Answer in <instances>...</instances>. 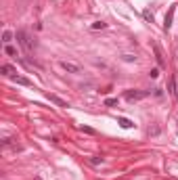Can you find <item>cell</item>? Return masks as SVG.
Here are the masks:
<instances>
[{"instance_id":"cell-7","label":"cell","mask_w":178,"mask_h":180,"mask_svg":"<svg viewBox=\"0 0 178 180\" xmlns=\"http://www.w3.org/2000/svg\"><path fill=\"white\" fill-rule=\"evenodd\" d=\"M168 92H170V94L174 96V98L178 96V90H176V78H174V75L170 78V90H168Z\"/></svg>"},{"instance_id":"cell-10","label":"cell","mask_w":178,"mask_h":180,"mask_svg":"<svg viewBox=\"0 0 178 180\" xmlns=\"http://www.w3.org/2000/svg\"><path fill=\"white\" fill-rule=\"evenodd\" d=\"M119 126H122L124 130H128V128H132L134 124H132V121L128 120V117H119Z\"/></svg>"},{"instance_id":"cell-2","label":"cell","mask_w":178,"mask_h":180,"mask_svg":"<svg viewBox=\"0 0 178 180\" xmlns=\"http://www.w3.org/2000/svg\"><path fill=\"white\" fill-rule=\"evenodd\" d=\"M149 96V90H126L124 92V98L126 101H141V98H147Z\"/></svg>"},{"instance_id":"cell-13","label":"cell","mask_w":178,"mask_h":180,"mask_svg":"<svg viewBox=\"0 0 178 180\" xmlns=\"http://www.w3.org/2000/svg\"><path fill=\"white\" fill-rule=\"evenodd\" d=\"M4 52H6L9 57H17V50H15L11 44H4Z\"/></svg>"},{"instance_id":"cell-11","label":"cell","mask_w":178,"mask_h":180,"mask_svg":"<svg viewBox=\"0 0 178 180\" xmlns=\"http://www.w3.org/2000/svg\"><path fill=\"white\" fill-rule=\"evenodd\" d=\"M13 32H9V29H6V32H2V42H4V44H11V40H13Z\"/></svg>"},{"instance_id":"cell-16","label":"cell","mask_w":178,"mask_h":180,"mask_svg":"<svg viewBox=\"0 0 178 180\" xmlns=\"http://www.w3.org/2000/svg\"><path fill=\"white\" fill-rule=\"evenodd\" d=\"M118 105V98H107L105 101V107H115Z\"/></svg>"},{"instance_id":"cell-4","label":"cell","mask_w":178,"mask_h":180,"mask_svg":"<svg viewBox=\"0 0 178 180\" xmlns=\"http://www.w3.org/2000/svg\"><path fill=\"white\" fill-rule=\"evenodd\" d=\"M174 11H176V6H170V11L166 15V21H164V29H170L172 27V21H174Z\"/></svg>"},{"instance_id":"cell-3","label":"cell","mask_w":178,"mask_h":180,"mask_svg":"<svg viewBox=\"0 0 178 180\" xmlns=\"http://www.w3.org/2000/svg\"><path fill=\"white\" fill-rule=\"evenodd\" d=\"M59 65H61V69L67 71V73H80L82 71V67H80L78 63H71V61H61Z\"/></svg>"},{"instance_id":"cell-18","label":"cell","mask_w":178,"mask_h":180,"mask_svg":"<svg viewBox=\"0 0 178 180\" xmlns=\"http://www.w3.org/2000/svg\"><path fill=\"white\" fill-rule=\"evenodd\" d=\"M157 75H159V69H157V67H155V69H151V71H149V78H157Z\"/></svg>"},{"instance_id":"cell-20","label":"cell","mask_w":178,"mask_h":180,"mask_svg":"<svg viewBox=\"0 0 178 180\" xmlns=\"http://www.w3.org/2000/svg\"><path fill=\"white\" fill-rule=\"evenodd\" d=\"M34 180H42V178H40V176H36V178H34Z\"/></svg>"},{"instance_id":"cell-8","label":"cell","mask_w":178,"mask_h":180,"mask_svg":"<svg viewBox=\"0 0 178 180\" xmlns=\"http://www.w3.org/2000/svg\"><path fill=\"white\" fill-rule=\"evenodd\" d=\"M88 161H90V166H103V163H105V157H101V155H95V157H90Z\"/></svg>"},{"instance_id":"cell-15","label":"cell","mask_w":178,"mask_h":180,"mask_svg":"<svg viewBox=\"0 0 178 180\" xmlns=\"http://www.w3.org/2000/svg\"><path fill=\"white\" fill-rule=\"evenodd\" d=\"M90 27H92V29H105L107 23H105V21H95V23L90 25Z\"/></svg>"},{"instance_id":"cell-5","label":"cell","mask_w":178,"mask_h":180,"mask_svg":"<svg viewBox=\"0 0 178 180\" xmlns=\"http://www.w3.org/2000/svg\"><path fill=\"white\" fill-rule=\"evenodd\" d=\"M11 80L15 82V84H19V86H32V82H29L27 78H23V75H13Z\"/></svg>"},{"instance_id":"cell-17","label":"cell","mask_w":178,"mask_h":180,"mask_svg":"<svg viewBox=\"0 0 178 180\" xmlns=\"http://www.w3.org/2000/svg\"><path fill=\"white\" fill-rule=\"evenodd\" d=\"M122 59L126 61V63H132V61H136V57L134 55H122Z\"/></svg>"},{"instance_id":"cell-9","label":"cell","mask_w":178,"mask_h":180,"mask_svg":"<svg viewBox=\"0 0 178 180\" xmlns=\"http://www.w3.org/2000/svg\"><path fill=\"white\" fill-rule=\"evenodd\" d=\"M48 98H50L52 103H57L59 107H69V105H67V103H65L63 98H59V96H57V94H48Z\"/></svg>"},{"instance_id":"cell-6","label":"cell","mask_w":178,"mask_h":180,"mask_svg":"<svg viewBox=\"0 0 178 180\" xmlns=\"http://www.w3.org/2000/svg\"><path fill=\"white\" fill-rule=\"evenodd\" d=\"M0 71L4 73L6 78H13V75H17V71H15V67H11V65H2V67H0Z\"/></svg>"},{"instance_id":"cell-12","label":"cell","mask_w":178,"mask_h":180,"mask_svg":"<svg viewBox=\"0 0 178 180\" xmlns=\"http://www.w3.org/2000/svg\"><path fill=\"white\" fill-rule=\"evenodd\" d=\"M155 59H157V63H159V67H164V55H161L159 46H155Z\"/></svg>"},{"instance_id":"cell-14","label":"cell","mask_w":178,"mask_h":180,"mask_svg":"<svg viewBox=\"0 0 178 180\" xmlns=\"http://www.w3.org/2000/svg\"><path fill=\"white\" fill-rule=\"evenodd\" d=\"M142 17H145L149 23H153V13L149 11V9H145V11H142Z\"/></svg>"},{"instance_id":"cell-1","label":"cell","mask_w":178,"mask_h":180,"mask_svg":"<svg viewBox=\"0 0 178 180\" xmlns=\"http://www.w3.org/2000/svg\"><path fill=\"white\" fill-rule=\"evenodd\" d=\"M15 40H17V44L23 48L27 55H29V52H32V50L36 48V40L29 36V32H25V29H17V34H15Z\"/></svg>"},{"instance_id":"cell-19","label":"cell","mask_w":178,"mask_h":180,"mask_svg":"<svg viewBox=\"0 0 178 180\" xmlns=\"http://www.w3.org/2000/svg\"><path fill=\"white\" fill-rule=\"evenodd\" d=\"M80 130H82V132H86V134H95V130H92V128H88V126H82Z\"/></svg>"}]
</instances>
